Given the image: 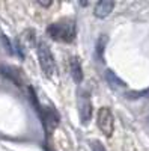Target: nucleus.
<instances>
[{
  "label": "nucleus",
  "mask_w": 149,
  "mask_h": 151,
  "mask_svg": "<svg viewBox=\"0 0 149 151\" xmlns=\"http://www.w3.org/2000/svg\"><path fill=\"white\" fill-rule=\"evenodd\" d=\"M47 35L51 40L59 41V42H72L77 35L76 23L69 18H63L56 23H51L47 27Z\"/></svg>",
  "instance_id": "nucleus-1"
},
{
  "label": "nucleus",
  "mask_w": 149,
  "mask_h": 151,
  "mask_svg": "<svg viewBox=\"0 0 149 151\" xmlns=\"http://www.w3.org/2000/svg\"><path fill=\"white\" fill-rule=\"evenodd\" d=\"M38 60H39L41 70L45 74V77L51 79L56 73V62H54L53 53L50 52V47L45 42L38 44Z\"/></svg>",
  "instance_id": "nucleus-2"
},
{
  "label": "nucleus",
  "mask_w": 149,
  "mask_h": 151,
  "mask_svg": "<svg viewBox=\"0 0 149 151\" xmlns=\"http://www.w3.org/2000/svg\"><path fill=\"white\" fill-rule=\"evenodd\" d=\"M96 124H98V129L103 132L106 137H111L113 129H115V118H113V113H111L110 107L107 106L99 107L96 113Z\"/></svg>",
  "instance_id": "nucleus-3"
},
{
  "label": "nucleus",
  "mask_w": 149,
  "mask_h": 151,
  "mask_svg": "<svg viewBox=\"0 0 149 151\" xmlns=\"http://www.w3.org/2000/svg\"><path fill=\"white\" fill-rule=\"evenodd\" d=\"M38 112H39V116H41V121H42V125H44L47 134L51 133L59 125V121H60L59 112L53 106H41Z\"/></svg>",
  "instance_id": "nucleus-4"
},
{
  "label": "nucleus",
  "mask_w": 149,
  "mask_h": 151,
  "mask_svg": "<svg viewBox=\"0 0 149 151\" xmlns=\"http://www.w3.org/2000/svg\"><path fill=\"white\" fill-rule=\"evenodd\" d=\"M91 112H92L91 95L86 91H80V95H78V113H80V119H81L83 124H86L89 121Z\"/></svg>",
  "instance_id": "nucleus-5"
},
{
  "label": "nucleus",
  "mask_w": 149,
  "mask_h": 151,
  "mask_svg": "<svg viewBox=\"0 0 149 151\" xmlns=\"http://www.w3.org/2000/svg\"><path fill=\"white\" fill-rule=\"evenodd\" d=\"M115 8V2L111 0H101V2H96L95 8H93V15L96 18H104L107 17Z\"/></svg>",
  "instance_id": "nucleus-6"
},
{
  "label": "nucleus",
  "mask_w": 149,
  "mask_h": 151,
  "mask_svg": "<svg viewBox=\"0 0 149 151\" xmlns=\"http://www.w3.org/2000/svg\"><path fill=\"white\" fill-rule=\"evenodd\" d=\"M69 70H71V76H72V79L76 83H80L83 80V70H81V64H80V60L78 58H71L69 60Z\"/></svg>",
  "instance_id": "nucleus-7"
},
{
  "label": "nucleus",
  "mask_w": 149,
  "mask_h": 151,
  "mask_svg": "<svg viewBox=\"0 0 149 151\" xmlns=\"http://www.w3.org/2000/svg\"><path fill=\"white\" fill-rule=\"evenodd\" d=\"M0 73H2L5 77H8L9 80L14 82V85H21L23 83V77H21V73L20 70L15 68H11V67H0Z\"/></svg>",
  "instance_id": "nucleus-8"
},
{
  "label": "nucleus",
  "mask_w": 149,
  "mask_h": 151,
  "mask_svg": "<svg viewBox=\"0 0 149 151\" xmlns=\"http://www.w3.org/2000/svg\"><path fill=\"white\" fill-rule=\"evenodd\" d=\"M107 40H108V38H107L106 35H103V36L98 40V42H96V53H98V56L101 58V59H103V53H104V48H106Z\"/></svg>",
  "instance_id": "nucleus-9"
},
{
  "label": "nucleus",
  "mask_w": 149,
  "mask_h": 151,
  "mask_svg": "<svg viewBox=\"0 0 149 151\" xmlns=\"http://www.w3.org/2000/svg\"><path fill=\"white\" fill-rule=\"evenodd\" d=\"M91 148H92V151H106L104 145L101 142H98V141H92L91 142Z\"/></svg>",
  "instance_id": "nucleus-10"
},
{
  "label": "nucleus",
  "mask_w": 149,
  "mask_h": 151,
  "mask_svg": "<svg viewBox=\"0 0 149 151\" xmlns=\"http://www.w3.org/2000/svg\"><path fill=\"white\" fill-rule=\"evenodd\" d=\"M38 5L44 6V8H50V6H53V2H51V0H50V2H42V0H41V2H38Z\"/></svg>",
  "instance_id": "nucleus-11"
},
{
  "label": "nucleus",
  "mask_w": 149,
  "mask_h": 151,
  "mask_svg": "<svg viewBox=\"0 0 149 151\" xmlns=\"http://www.w3.org/2000/svg\"><path fill=\"white\" fill-rule=\"evenodd\" d=\"M80 5H81V6H88V5H89V2H81Z\"/></svg>",
  "instance_id": "nucleus-12"
}]
</instances>
